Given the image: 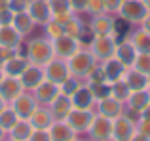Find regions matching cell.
Wrapping results in <instances>:
<instances>
[{"label":"cell","instance_id":"obj_1","mask_svg":"<svg viewBox=\"0 0 150 141\" xmlns=\"http://www.w3.org/2000/svg\"><path fill=\"white\" fill-rule=\"evenodd\" d=\"M25 57L29 59L30 65L44 67L55 57L53 53V44L48 36L46 38H33L25 44Z\"/></svg>","mask_w":150,"mask_h":141},{"label":"cell","instance_id":"obj_2","mask_svg":"<svg viewBox=\"0 0 150 141\" xmlns=\"http://www.w3.org/2000/svg\"><path fill=\"white\" fill-rule=\"evenodd\" d=\"M99 63V61L95 59V56H93L89 50H78V52H74L72 56L67 59V65H69V70H70V76L74 78H80V80H86L88 78V74L91 73V69L95 67V65Z\"/></svg>","mask_w":150,"mask_h":141},{"label":"cell","instance_id":"obj_3","mask_svg":"<svg viewBox=\"0 0 150 141\" xmlns=\"http://www.w3.org/2000/svg\"><path fill=\"white\" fill-rule=\"evenodd\" d=\"M95 116V113L91 109H70V113L65 116V122L78 134H88L91 120Z\"/></svg>","mask_w":150,"mask_h":141},{"label":"cell","instance_id":"obj_4","mask_svg":"<svg viewBox=\"0 0 150 141\" xmlns=\"http://www.w3.org/2000/svg\"><path fill=\"white\" fill-rule=\"evenodd\" d=\"M146 14H148V10L143 4V0H124L120 11H118V15L125 23H131V25H135V23L141 25V21L146 17Z\"/></svg>","mask_w":150,"mask_h":141},{"label":"cell","instance_id":"obj_5","mask_svg":"<svg viewBox=\"0 0 150 141\" xmlns=\"http://www.w3.org/2000/svg\"><path fill=\"white\" fill-rule=\"evenodd\" d=\"M116 44H118V40L114 36H93L91 42H89V52L101 63V61L108 59V57H114Z\"/></svg>","mask_w":150,"mask_h":141},{"label":"cell","instance_id":"obj_6","mask_svg":"<svg viewBox=\"0 0 150 141\" xmlns=\"http://www.w3.org/2000/svg\"><path fill=\"white\" fill-rule=\"evenodd\" d=\"M88 137L91 141H110L112 139V118L95 113L91 120V126L88 130Z\"/></svg>","mask_w":150,"mask_h":141},{"label":"cell","instance_id":"obj_7","mask_svg":"<svg viewBox=\"0 0 150 141\" xmlns=\"http://www.w3.org/2000/svg\"><path fill=\"white\" fill-rule=\"evenodd\" d=\"M51 44H53V53H55V57H59V59H69V57L72 56L74 52H78V50L84 46L80 38L67 36V34L57 36L55 40H51Z\"/></svg>","mask_w":150,"mask_h":141},{"label":"cell","instance_id":"obj_8","mask_svg":"<svg viewBox=\"0 0 150 141\" xmlns=\"http://www.w3.org/2000/svg\"><path fill=\"white\" fill-rule=\"evenodd\" d=\"M44 76L46 80L53 82V84L61 86L67 78L70 76L69 65H67V59H59V57H53L48 65H44Z\"/></svg>","mask_w":150,"mask_h":141},{"label":"cell","instance_id":"obj_9","mask_svg":"<svg viewBox=\"0 0 150 141\" xmlns=\"http://www.w3.org/2000/svg\"><path fill=\"white\" fill-rule=\"evenodd\" d=\"M114 29H116V21L110 17V14L93 15L89 21V31L93 36H114Z\"/></svg>","mask_w":150,"mask_h":141},{"label":"cell","instance_id":"obj_10","mask_svg":"<svg viewBox=\"0 0 150 141\" xmlns=\"http://www.w3.org/2000/svg\"><path fill=\"white\" fill-rule=\"evenodd\" d=\"M10 105L13 107V111L17 113L19 118L29 120V118H30V115L34 113V109L38 107V101L34 99V95H30L29 92H23V93H19V95L15 97V99L11 101Z\"/></svg>","mask_w":150,"mask_h":141},{"label":"cell","instance_id":"obj_11","mask_svg":"<svg viewBox=\"0 0 150 141\" xmlns=\"http://www.w3.org/2000/svg\"><path fill=\"white\" fill-rule=\"evenodd\" d=\"M135 122L127 118L125 115H120L112 120V139L114 141H129L135 135Z\"/></svg>","mask_w":150,"mask_h":141},{"label":"cell","instance_id":"obj_12","mask_svg":"<svg viewBox=\"0 0 150 141\" xmlns=\"http://www.w3.org/2000/svg\"><path fill=\"white\" fill-rule=\"evenodd\" d=\"M19 80H21V86H23V90H25V92H33L38 84H42V82L46 80L44 67H38V65H29V67L25 69V73L19 76Z\"/></svg>","mask_w":150,"mask_h":141},{"label":"cell","instance_id":"obj_13","mask_svg":"<svg viewBox=\"0 0 150 141\" xmlns=\"http://www.w3.org/2000/svg\"><path fill=\"white\" fill-rule=\"evenodd\" d=\"M70 103H72V109H91L93 111L97 101H95V97H93L91 90H89L88 82H86V84L82 82V86L70 95Z\"/></svg>","mask_w":150,"mask_h":141},{"label":"cell","instance_id":"obj_14","mask_svg":"<svg viewBox=\"0 0 150 141\" xmlns=\"http://www.w3.org/2000/svg\"><path fill=\"white\" fill-rule=\"evenodd\" d=\"M23 92H25V90H23L21 80H19V78L6 76V74L2 76V80H0V95L4 97V101H6L8 105H10L11 101H13L19 93H23Z\"/></svg>","mask_w":150,"mask_h":141},{"label":"cell","instance_id":"obj_15","mask_svg":"<svg viewBox=\"0 0 150 141\" xmlns=\"http://www.w3.org/2000/svg\"><path fill=\"white\" fill-rule=\"evenodd\" d=\"M27 14L34 19L36 25H46L53 15L50 11V6H48V0H30L29 2V8H27Z\"/></svg>","mask_w":150,"mask_h":141},{"label":"cell","instance_id":"obj_16","mask_svg":"<svg viewBox=\"0 0 150 141\" xmlns=\"http://www.w3.org/2000/svg\"><path fill=\"white\" fill-rule=\"evenodd\" d=\"M97 113L103 116H106V118H118V116L124 113V103H120L118 99H114L112 95L108 97H103V99L97 101Z\"/></svg>","mask_w":150,"mask_h":141},{"label":"cell","instance_id":"obj_17","mask_svg":"<svg viewBox=\"0 0 150 141\" xmlns=\"http://www.w3.org/2000/svg\"><path fill=\"white\" fill-rule=\"evenodd\" d=\"M29 59L25 57V53H15L13 57H10V59L6 61V63L2 65V70H4V74L6 76H15V78H19L23 73H25V69L29 67Z\"/></svg>","mask_w":150,"mask_h":141},{"label":"cell","instance_id":"obj_18","mask_svg":"<svg viewBox=\"0 0 150 141\" xmlns=\"http://www.w3.org/2000/svg\"><path fill=\"white\" fill-rule=\"evenodd\" d=\"M33 92H34L33 95H34V99L38 101V105H50L51 101L55 99V95L59 93V86L53 84V82H50V80H44L42 84H38Z\"/></svg>","mask_w":150,"mask_h":141},{"label":"cell","instance_id":"obj_19","mask_svg":"<svg viewBox=\"0 0 150 141\" xmlns=\"http://www.w3.org/2000/svg\"><path fill=\"white\" fill-rule=\"evenodd\" d=\"M51 141H72L76 139V132L65 122V120H53V124L48 128Z\"/></svg>","mask_w":150,"mask_h":141},{"label":"cell","instance_id":"obj_20","mask_svg":"<svg viewBox=\"0 0 150 141\" xmlns=\"http://www.w3.org/2000/svg\"><path fill=\"white\" fill-rule=\"evenodd\" d=\"M101 67H103V70H105V78H106V82H108V84H112V82L124 78L125 70H127V67H125V65H122L116 57H108V59L101 61Z\"/></svg>","mask_w":150,"mask_h":141},{"label":"cell","instance_id":"obj_21","mask_svg":"<svg viewBox=\"0 0 150 141\" xmlns=\"http://www.w3.org/2000/svg\"><path fill=\"white\" fill-rule=\"evenodd\" d=\"M53 115L50 113L48 105H38L36 109H34V113L30 115L29 122L33 124L34 130H48V128L53 124Z\"/></svg>","mask_w":150,"mask_h":141},{"label":"cell","instance_id":"obj_22","mask_svg":"<svg viewBox=\"0 0 150 141\" xmlns=\"http://www.w3.org/2000/svg\"><path fill=\"white\" fill-rule=\"evenodd\" d=\"M50 113L53 115L55 120H65V116L70 113V109H72V103H70V97L65 95V93L59 92L57 95H55V99L51 101L48 105Z\"/></svg>","mask_w":150,"mask_h":141},{"label":"cell","instance_id":"obj_23","mask_svg":"<svg viewBox=\"0 0 150 141\" xmlns=\"http://www.w3.org/2000/svg\"><path fill=\"white\" fill-rule=\"evenodd\" d=\"M137 50L133 48V44L125 38V40H122V42H118L116 44V52H114V57H116L118 61H120L122 65H125V67H133V61H135V57H137Z\"/></svg>","mask_w":150,"mask_h":141},{"label":"cell","instance_id":"obj_24","mask_svg":"<svg viewBox=\"0 0 150 141\" xmlns=\"http://www.w3.org/2000/svg\"><path fill=\"white\" fill-rule=\"evenodd\" d=\"M0 46L19 50L23 46V36L11 25H0Z\"/></svg>","mask_w":150,"mask_h":141},{"label":"cell","instance_id":"obj_25","mask_svg":"<svg viewBox=\"0 0 150 141\" xmlns=\"http://www.w3.org/2000/svg\"><path fill=\"white\" fill-rule=\"evenodd\" d=\"M11 27L17 31L21 36H29L30 33H34V19L30 17L27 11H19V14H13V19H11Z\"/></svg>","mask_w":150,"mask_h":141},{"label":"cell","instance_id":"obj_26","mask_svg":"<svg viewBox=\"0 0 150 141\" xmlns=\"http://www.w3.org/2000/svg\"><path fill=\"white\" fill-rule=\"evenodd\" d=\"M124 80L125 84L129 86V90L131 92H137V90H148V78L144 73H141V70L129 67L127 70H125L124 74Z\"/></svg>","mask_w":150,"mask_h":141},{"label":"cell","instance_id":"obj_27","mask_svg":"<svg viewBox=\"0 0 150 141\" xmlns=\"http://www.w3.org/2000/svg\"><path fill=\"white\" fill-rule=\"evenodd\" d=\"M34 132V128H33V124L29 122V120H25V118H19L17 122L11 126V130L8 132V137L10 139H15V141H27L30 137V134Z\"/></svg>","mask_w":150,"mask_h":141},{"label":"cell","instance_id":"obj_28","mask_svg":"<svg viewBox=\"0 0 150 141\" xmlns=\"http://www.w3.org/2000/svg\"><path fill=\"white\" fill-rule=\"evenodd\" d=\"M133 44V48L139 53H150V33H146L144 29H137L129 34L127 38Z\"/></svg>","mask_w":150,"mask_h":141},{"label":"cell","instance_id":"obj_29","mask_svg":"<svg viewBox=\"0 0 150 141\" xmlns=\"http://www.w3.org/2000/svg\"><path fill=\"white\" fill-rule=\"evenodd\" d=\"M127 107L135 109V111H143L150 105V90H137V92H131L127 97Z\"/></svg>","mask_w":150,"mask_h":141},{"label":"cell","instance_id":"obj_30","mask_svg":"<svg viewBox=\"0 0 150 141\" xmlns=\"http://www.w3.org/2000/svg\"><path fill=\"white\" fill-rule=\"evenodd\" d=\"M129 93H131V90H129V86L125 84L124 78H120V80H116V82H112V84H110V95H112L114 99H118L120 103L125 105Z\"/></svg>","mask_w":150,"mask_h":141},{"label":"cell","instance_id":"obj_31","mask_svg":"<svg viewBox=\"0 0 150 141\" xmlns=\"http://www.w3.org/2000/svg\"><path fill=\"white\" fill-rule=\"evenodd\" d=\"M17 120H19V116H17V113L13 111L11 105H6V107L0 111V128H2L6 134L11 130V126H13Z\"/></svg>","mask_w":150,"mask_h":141},{"label":"cell","instance_id":"obj_32","mask_svg":"<svg viewBox=\"0 0 150 141\" xmlns=\"http://www.w3.org/2000/svg\"><path fill=\"white\" fill-rule=\"evenodd\" d=\"M48 6H50V11H51L53 17H61V15L72 14L69 0H48Z\"/></svg>","mask_w":150,"mask_h":141},{"label":"cell","instance_id":"obj_33","mask_svg":"<svg viewBox=\"0 0 150 141\" xmlns=\"http://www.w3.org/2000/svg\"><path fill=\"white\" fill-rule=\"evenodd\" d=\"M88 86H89V90H91L95 101L110 95V84L108 82H88Z\"/></svg>","mask_w":150,"mask_h":141},{"label":"cell","instance_id":"obj_34","mask_svg":"<svg viewBox=\"0 0 150 141\" xmlns=\"http://www.w3.org/2000/svg\"><path fill=\"white\" fill-rule=\"evenodd\" d=\"M80 86H82V80H80V78L69 76V78H67V80L63 82L61 86H59V92H61V93H65V95H69V97H70V95H72V93L76 92L78 88H80Z\"/></svg>","mask_w":150,"mask_h":141},{"label":"cell","instance_id":"obj_35","mask_svg":"<svg viewBox=\"0 0 150 141\" xmlns=\"http://www.w3.org/2000/svg\"><path fill=\"white\" fill-rule=\"evenodd\" d=\"M44 29H46V36H48L50 40H55L57 36L65 34V33H63V27H61V23H59L57 19H53V17H51L50 21L44 25Z\"/></svg>","mask_w":150,"mask_h":141},{"label":"cell","instance_id":"obj_36","mask_svg":"<svg viewBox=\"0 0 150 141\" xmlns=\"http://www.w3.org/2000/svg\"><path fill=\"white\" fill-rule=\"evenodd\" d=\"M133 69L148 74L150 73V53H137L135 61H133Z\"/></svg>","mask_w":150,"mask_h":141},{"label":"cell","instance_id":"obj_37","mask_svg":"<svg viewBox=\"0 0 150 141\" xmlns=\"http://www.w3.org/2000/svg\"><path fill=\"white\" fill-rule=\"evenodd\" d=\"M84 14H88V15H101V14H105V4H103V0H88L86 2V10H84Z\"/></svg>","mask_w":150,"mask_h":141},{"label":"cell","instance_id":"obj_38","mask_svg":"<svg viewBox=\"0 0 150 141\" xmlns=\"http://www.w3.org/2000/svg\"><path fill=\"white\" fill-rule=\"evenodd\" d=\"M30 0H8V8H10L13 14H19V11H27Z\"/></svg>","mask_w":150,"mask_h":141},{"label":"cell","instance_id":"obj_39","mask_svg":"<svg viewBox=\"0 0 150 141\" xmlns=\"http://www.w3.org/2000/svg\"><path fill=\"white\" fill-rule=\"evenodd\" d=\"M122 2L124 0H103L105 4V14H118L122 8Z\"/></svg>","mask_w":150,"mask_h":141},{"label":"cell","instance_id":"obj_40","mask_svg":"<svg viewBox=\"0 0 150 141\" xmlns=\"http://www.w3.org/2000/svg\"><path fill=\"white\" fill-rule=\"evenodd\" d=\"M17 52H19V50H11V48H4V46H0V67H2L10 57H13Z\"/></svg>","mask_w":150,"mask_h":141},{"label":"cell","instance_id":"obj_41","mask_svg":"<svg viewBox=\"0 0 150 141\" xmlns=\"http://www.w3.org/2000/svg\"><path fill=\"white\" fill-rule=\"evenodd\" d=\"M27 141H51V139H50L48 130H34Z\"/></svg>","mask_w":150,"mask_h":141},{"label":"cell","instance_id":"obj_42","mask_svg":"<svg viewBox=\"0 0 150 141\" xmlns=\"http://www.w3.org/2000/svg\"><path fill=\"white\" fill-rule=\"evenodd\" d=\"M135 130L139 132V134H143V135H146V137H150V120L141 118L139 122L135 124Z\"/></svg>","mask_w":150,"mask_h":141},{"label":"cell","instance_id":"obj_43","mask_svg":"<svg viewBox=\"0 0 150 141\" xmlns=\"http://www.w3.org/2000/svg\"><path fill=\"white\" fill-rule=\"evenodd\" d=\"M11 19H13V11L10 8L0 10V25H11Z\"/></svg>","mask_w":150,"mask_h":141},{"label":"cell","instance_id":"obj_44","mask_svg":"<svg viewBox=\"0 0 150 141\" xmlns=\"http://www.w3.org/2000/svg\"><path fill=\"white\" fill-rule=\"evenodd\" d=\"M86 2H88V0H69L72 14H80V11H84L86 10Z\"/></svg>","mask_w":150,"mask_h":141},{"label":"cell","instance_id":"obj_45","mask_svg":"<svg viewBox=\"0 0 150 141\" xmlns=\"http://www.w3.org/2000/svg\"><path fill=\"white\" fill-rule=\"evenodd\" d=\"M141 29H144L146 33H150V11L146 14V17H144L143 21H141Z\"/></svg>","mask_w":150,"mask_h":141},{"label":"cell","instance_id":"obj_46","mask_svg":"<svg viewBox=\"0 0 150 141\" xmlns=\"http://www.w3.org/2000/svg\"><path fill=\"white\" fill-rule=\"evenodd\" d=\"M129 141H150V137H146V135H143V134H139V132H135V135H133Z\"/></svg>","mask_w":150,"mask_h":141},{"label":"cell","instance_id":"obj_47","mask_svg":"<svg viewBox=\"0 0 150 141\" xmlns=\"http://www.w3.org/2000/svg\"><path fill=\"white\" fill-rule=\"evenodd\" d=\"M141 118H144V120H150V105L146 109H143V111H141Z\"/></svg>","mask_w":150,"mask_h":141},{"label":"cell","instance_id":"obj_48","mask_svg":"<svg viewBox=\"0 0 150 141\" xmlns=\"http://www.w3.org/2000/svg\"><path fill=\"white\" fill-rule=\"evenodd\" d=\"M6 105H8V103H6V101H4V97H2V95H0V111H2V109H4V107H6Z\"/></svg>","mask_w":150,"mask_h":141},{"label":"cell","instance_id":"obj_49","mask_svg":"<svg viewBox=\"0 0 150 141\" xmlns=\"http://www.w3.org/2000/svg\"><path fill=\"white\" fill-rule=\"evenodd\" d=\"M4 139H6V132L0 128V141H4Z\"/></svg>","mask_w":150,"mask_h":141},{"label":"cell","instance_id":"obj_50","mask_svg":"<svg viewBox=\"0 0 150 141\" xmlns=\"http://www.w3.org/2000/svg\"><path fill=\"white\" fill-rule=\"evenodd\" d=\"M143 4H144V6H146V10L150 11V0H143Z\"/></svg>","mask_w":150,"mask_h":141},{"label":"cell","instance_id":"obj_51","mask_svg":"<svg viewBox=\"0 0 150 141\" xmlns=\"http://www.w3.org/2000/svg\"><path fill=\"white\" fill-rule=\"evenodd\" d=\"M2 76H4V70H2V67H0V80H2Z\"/></svg>","mask_w":150,"mask_h":141},{"label":"cell","instance_id":"obj_52","mask_svg":"<svg viewBox=\"0 0 150 141\" xmlns=\"http://www.w3.org/2000/svg\"><path fill=\"white\" fill-rule=\"evenodd\" d=\"M146 78H148V90H150V73L146 74Z\"/></svg>","mask_w":150,"mask_h":141},{"label":"cell","instance_id":"obj_53","mask_svg":"<svg viewBox=\"0 0 150 141\" xmlns=\"http://www.w3.org/2000/svg\"><path fill=\"white\" fill-rule=\"evenodd\" d=\"M4 141H15V139H10V137H8V139H4Z\"/></svg>","mask_w":150,"mask_h":141},{"label":"cell","instance_id":"obj_54","mask_svg":"<svg viewBox=\"0 0 150 141\" xmlns=\"http://www.w3.org/2000/svg\"><path fill=\"white\" fill-rule=\"evenodd\" d=\"M72 141H80V139H78V137H76V139H72Z\"/></svg>","mask_w":150,"mask_h":141},{"label":"cell","instance_id":"obj_55","mask_svg":"<svg viewBox=\"0 0 150 141\" xmlns=\"http://www.w3.org/2000/svg\"><path fill=\"white\" fill-rule=\"evenodd\" d=\"M110 141H114V139H110Z\"/></svg>","mask_w":150,"mask_h":141},{"label":"cell","instance_id":"obj_56","mask_svg":"<svg viewBox=\"0 0 150 141\" xmlns=\"http://www.w3.org/2000/svg\"><path fill=\"white\" fill-rule=\"evenodd\" d=\"M88 141H89V139H88Z\"/></svg>","mask_w":150,"mask_h":141}]
</instances>
